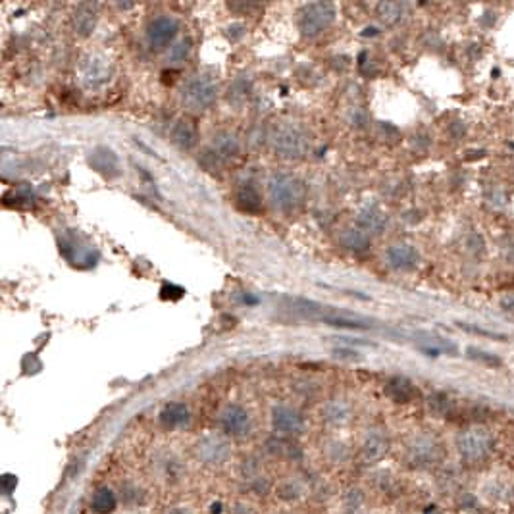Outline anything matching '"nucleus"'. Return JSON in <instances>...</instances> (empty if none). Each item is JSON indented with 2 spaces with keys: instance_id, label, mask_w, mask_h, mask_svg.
Listing matches in <instances>:
<instances>
[{
  "instance_id": "nucleus-1",
  "label": "nucleus",
  "mask_w": 514,
  "mask_h": 514,
  "mask_svg": "<svg viewBox=\"0 0 514 514\" xmlns=\"http://www.w3.org/2000/svg\"><path fill=\"white\" fill-rule=\"evenodd\" d=\"M270 201L281 212L297 210L305 201V183L289 172H273L266 182Z\"/></svg>"
},
{
  "instance_id": "nucleus-2",
  "label": "nucleus",
  "mask_w": 514,
  "mask_h": 514,
  "mask_svg": "<svg viewBox=\"0 0 514 514\" xmlns=\"http://www.w3.org/2000/svg\"><path fill=\"white\" fill-rule=\"evenodd\" d=\"M273 152L287 160H299L310 149V139L297 124H278L270 133Z\"/></svg>"
},
{
  "instance_id": "nucleus-3",
  "label": "nucleus",
  "mask_w": 514,
  "mask_h": 514,
  "mask_svg": "<svg viewBox=\"0 0 514 514\" xmlns=\"http://www.w3.org/2000/svg\"><path fill=\"white\" fill-rule=\"evenodd\" d=\"M218 98V85L206 73H196L187 79L183 87V106L191 112H204L214 105Z\"/></svg>"
},
{
  "instance_id": "nucleus-4",
  "label": "nucleus",
  "mask_w": 514,
  "mask_h": 514,
  "mask_svg": "<svg viewBox=\"0 0 514 514\" xmlns=\"http://www.w3.org/2000/svg\"><path fill=\"white\" fill-rule=\"evenodd\" d=\"M335 20V6L330 2H310L300 8L299 31L305 37H318Z\"/></svg>"
},
{
  "instance_id": "nucleus-5",
  "label": "nucleus",
  "mask_w": 514,
  "mask_h": 514,
  "mask_svg": "<svg viewBox=\"0 0 514 514\" xmlns=\"http://www.w3.org/2000/svg\"><path fill=\"white\" fill-rule=\"evenodd\" d=\"M493 437L486 428L474 426L456 437V449L466 462H480L491 453Z\"/></svg>"
},
{
  "instance_id": "nucleus-6",
  "label": "nucleus",
  "mask_w": 514,
  "mask_h": 514,
  "mask_svg": "<svg viewBox=\"0 0 514 514\" xmlns=\"http://www.w3.org/2000/svg\"><path fill=\"white\" fill-rule=\"evenodd\" d=\"M79 78L85 89L97 91L108 85L112 78L110 62L100 54H87L79 64Z\"/></svg>"
},
{
  "instance_id": "nucleus-7",
  "label": "nucleus",
  "mask_w": 514,
  "mask_h": 514,
  "mask_svg": "<svg viewBox=\"0 0 514 514\" xmlns=\"http://www.w3.org/2000/svg\"><path fill=\"white\" fill-rule=\"evenodd\" d=\"M195 455L199 461L210 466H218L221 462H226L231 455V445L224 436H216V434H209L202 439H199L195 445Z\"/></svg>"
},
{
  "instance_id": "nucleus-8",
  "label": "nucleus",
  "mask_w": 514,
  "mask_h": 514,
  "mask_svg": "<svg viewBox=\"0 0 514 514\" xmlns=\"http://www.w3.org/2000/svg\"><path fill=\"white\" fill-rule=\"evenodd\" d=\"M179 31V23L176 18L172 16H158L150 21L147 27V41H149L150 48L154 51H162L168 45L174 43Z\"/></svg>"
},
{
  "instance_id": "nucleus-9",
  "label": "nucleus",
  "mask_w": 514,
  "mask_h": 514,
  "mask_svg": "<svg viewBox=\"0 0 514 514\" xmlns=\"http://www.w3.org/2000/svg\"><path fill=\"white\" fill-rule=\"evenodd\" d=\"M218 422H220L221 430L226 431L228 436L234 437L248 436L251 428H253L248 412L243 409V407H239V404H228V407L220 412Z\"/></svg>"
},
{
  "instance_id": "nucleus-10",
  "label": "nucleus",
  "mask_w": 514,
  "mask_h": 514,
  "mask_svg": "<svg viewBox=\"0 0 514 514\" xmlns=\"http://www.w3.org/2000/svg\"><path fill=\"white\" fill-rule=\"evenodd\" d=\"M272 426L273 430L283 436H297L305 428V418L299 410L287 404H278L272 410Z\"/></svg>"
},
{
  "instance_id": "nucleus-11",
  "label": "nucleus",
  "mask_w": 514,
  "mask_h": 514,
  "mask_svg": "<svg viewBox=\"0 0 514 514\" xmlns=\"http://www.w3.org/2000/svg\"><path fill=\"white\" fill-rule=\"evenodd\" d=\"M385 261L389 264L393 270H399V272H409V270H414L420 262V254L412 245H407V243H399V245H393V247L387 248L385 253Z\"/></svg>"
},
{
  "instance_id": "nucleus-12",
  "label": "nucleus",
  "mask_w": 514,
  "mask_h": 514,
  "mask_svg": "<svg viewBox=\"0 0 514 514\" xmlns=\"http://www.w3.org/2000/svg\"><path fill=\"white\" fill-rule=\"evenodd\" d=\"M357 228H360L366 234H382L387 228V216L376 204H366L358 210Z\"/></svg>"
},
{
  "instance_id": "nucleus-13",
  "label": "nucleus",
  "mask_w": 514,
  "mask_h": 514,
  "mask_svg": "<svg viewBox=\"0 0 514 514\" xmlns=\"http://www.w3.org/2000/svg\"><path fill=\"white\" fill-rule=\"evenodd\" d=\"M191 420V412L187 409V404L183 403H169L166 404L160 412V424L164 428L168 430H174V428H182V426H187Z\"/></svg>"
},
{
  "instance_id": "nucleus-14",
  "label": "nucleus",
  "mask_w": 514,
  "mask_h": 514,
  "mask_svg": "<svg viewBox=\"0 0 514 514\" xmlns=\"http://www.w3.org/2000/svg\"><path fill=\"white\" fill-rule=\"evenodd\" d=\"M385 393H387V397L391 401H395L399 404H404V403H410L414 395H416V387L412 385V382L403 376H395V378H391L385 385Z\"/></svg>"
},
{
  "instance_id": "nucleus-15",
  "label": "nucleus",
  "mask_w": 514,
  "mask_h": 514,
  "mask_svg": "<svg viewBox=\"0 0 514 514\" xmlns=\"http://www.w3.org/2000/svg\"><path fill=\"white\" fill-rule=\"evenodd\" d=\"M199 133L193 122L189 120H177L176 125L172 127V141L183 150H191L196 145Z\"/></svg>"
},
{
  "instance_id": "nucleus-16",
  "label": "nucleus",
  "mask_w": 514,
  "mask_h": 514,
  "mask_svg": "<svg viewBox=\"0 0 514 514\" xmlns=\"http://www.w3.org/2000/svg\"><path fill=\"white\" fill-rule=\"evenodd\" d=\"M410 458L416 464H430L439 458V445L430 437H420L410 447Z\"/></svg>"
},
{
  "instance_id": "nucleus-17",
  "label": "nucleus",
  "mask_w": 514,
  "mask_h": 514,
  "mask_svg": "<svg viewBox=\"0 0 514 514\" xmlns=\"http://www.w3.org/2000/svg\"><path fill=\"white\" fill-rule=\"evenodd\" d=\"M212 149H214V154L216 158H220V160H229V158H235L239 154V139L234 135V133H229V131H221L218 135L214 137V143H212Z\"/></svg>"
},
{
  "instance_id": "nucleus-18",
  "label": "nucleus",
  "mask_w": 514,
  "mask_h": 514,
  "mask_svg": "<svg viewBox=\"0 0 514 514\" xmlns=\"http://www.w3.org/2000/svg\"><path fill=\"white\" fill-rule=\"evenodd\" d=\"M389 451V439L384 434H370L362 445V458L366 462L382 461Z\"/></svg>"
},
{
  "instance_id": "nucleus-19",
  "label": "nucleus",
  "mask_w": 514,
  "mask_h": 514,
  "mask_svg": "<svg viewBox=\"0 0 514 514\" xmlns=\"http://www.w3.org/2000/svg\"><path fill=\"white\" fill-rule=\"evenodd\" d=\"M95 26H97L95 8L91 4H81L73 14V29H75V33L81 35V37H87V35H91Z\"/></svg>"
},
{
  "instance_id": "nucleus-20",
  "label": "nucleus",
  "mask_w": 514,
  "mask_h": 514,
  "mask_svg": "<svg viewBox=\"0 0 514 514\" xmlns=\"http://www.w3.org/2000/svg\"><path fill=\"white\" fill-rule=\"evenodd\" d=\"M322 414H324L327 424H332V426H343V424L349 422V418H351V407H349L343 399H333V401L325 404Z\"/></svg>"
},
{
  "instance_id": "nucleus-21",
  "label": "nucleus",
  "mask_w": 514,
  "mask_h": 514,
  "mask_svg": "<svg viewBox=\"0 0 514 514\" xmlns=\"http://www.w3.org/2000/svg\"><path fill=\"white\" fill-rule=\"evenodd\" d=\"M117 507L116 493L108 488H98L91 499V508L97 514H112Z\"/></svg>"
},
{
  "instance_id": "nucleus-22",
  "label": "nucleus",
  "mask_w": 514,
  "mask_h": 514,
  "mask_svg": "<svg viewBox=\"0 0 514 514\" xmlns=\"http://www.w3.org/2000/svg\"><path fill=\"white\" fill-rule=\"evenodd\" d=\"M235 199H237V206L251 214H256L262 209L261 193L254 189L253 185H243L241 189L237 191Z\"/></svg>"
},
{
  "instance_id": "nucleus-23",
  "label": "nucleus",
  "mask_w": 514,
  "mask_h": 514,
  "mask_svg": "<svg viewBox=\"0 0 514 514\" xmlns=\"http://www.w3.org/2000/svg\"><path fill=\"white\" fill-rule=\"evenodd\" d=\"M341 243L351 251H366L370 247V234H366L360 228L343 229L341 234Z\"/></svg>"
},
{
  "instance_id": "nucleus-24",
  "label": "nucleus",
  "mask_w": 514,
  "mask_h": 514,
  "mask_svg": "<svg viewBox=\"0 0 514 514\" xmlns=\"http://www.w3.org/2000/svg\"><path fill=\"white\" fill-rule=\"evenodd\" d=\"M268 449L270 453L278 456H285V458H299L300 449L297 443H293L291 439H285V437H276L272 441L268 443Z\"/></svg>"
},
{
  "instance_id": "nucleus-25",
  "label": "nucleus",
  "mask_w": 514,
  "mask_h": 514,
  "mask_svg": "<svg viewBox=\"0 0 514 514\" xmlns=\"http://www.w3.org/2000/svg\"><path fill=\"white\" fill-rule=\"evenodd\" d=\"M404 12H407V6L401 2H382V4H378L379 20L389 23V26L403 20Z\"/></svg>"
},
{
  "instance_id": "nucleus-26",
  "label": "nucleus",
  "mask_w": 514,
  "mask_h": 514,
  "mask_svg": "<svg viewBox=\"0 0 514 514\" xmlns=\"http://www.w3.org/2000/svg\"><path fill=\"white\" fill-rule=\"evenodd\" d=\"M278 493L283 501H297L300 495H303V486L297 480H285L278 488Z\"/></svg>"
},
{
  "instance_id": "nucleus-27",
  "label": "nucleus",
  "mask_w": 514,
  "mask_h": 514,
  "mask_svg": "<svg viewBox=\"0 0 514 514\" xmlns=\"http://www.w3.org/2000/svg\"><path fill=\"white\" fill-rule=\"evenodd\" d=\"M453 407L449 399L441 395V393H437V395H431L430 397V410L431 412H436V414H447Z\"/></svg>"
},
{
  "instance_id": "nucleus-28",
  "label": "nucleus",
  "mask_w": 514,
  "mask_h": 514,
  "mask_svg": "<svg viewBox=\"0 0 514 514\" xmlns=\"http://www.w3.org/2000/svg\"><path fill=\"white\" fill-rule=\"evenodd\" d=\"M468 357L478 360V362H483L486 366H501V360L493 355H489L486 351H480V349H476V347H470L468 349Z\"/></svg>"
},
{
  "instance_id": "nucleus-29",
  "label": "nucleus",
  "mask_w": 514,
  "mask_h": 514,
  "mask_svg": "<svg viewBox=\"0 0 514 514\" xmlns=\"http://www.w3.org/2000/svg\"><path fill=\"white\" fill-rule=\"evenodd\" d=\"M191 53V41L189 39H183L179 41L176 46H172V53H169V58L174 60L176 64L183 62V60L187 58V54Z\"/></svg>"
},
{
  "instance_id": "nucleus-30",
  "label": "nucleus",
  "mask_w": 514,
  "mask_h": 514,
  "mask_svg": "<svg viewBox=\"0 0 514 514\" xmlns=\"http://www.w3.org/2000/svg\"><path fill=\"white\" fill-rule=\"evenodd\" d=\"M458 327L466 330V332L476 333V335H483V337H489V339L507 341V335H503V333H497V332H489V330H486V327H478V325H470V324H458Z\"/></svg>"
},
{
  "instance_id": "nucleus-31",
  "label": "nucleus",
  "mask_w": 514,
  "mask_h": 514,
  "mask_svg": "<svg viewBox=\"0 0 514 514\" xmlns=\"http://www.w3.org/2000/svg\"><path fill=\"white\" fill-rule=\"evenodd\" d=\"M2 486H4V491H6V493H10V491H12V488H16V486H18V478H16V476H10V474L2 476Z\"/></svg>"
},
{
  "instance_id": "nucleus-32",
  "label": "nucleus",
  "mask_w": 514,
  "mask_h": 514,
  "mask_svg": "<svg viewBox=\"0 0 514 514\" xmlns=\"http://www.w3.org/2000/svg\"><path fill=\"white\" fill-rule=\"evenodd\" d=\"M501 306H503V310H507V313H514V293L505 295V297L501 299Z\"/></svg>"
},
{
  "instance_id": "nucleus-33",
  "label": "nucleus",
  "mask_w": 514,
  "mask_h": 514,
  "mask_svg": "<svg viewBox=\"0 0 514 514\" xmlns=\"http://www.w3.org/2000/svg\"><path fill=\"white\" fill-rule=\"evenodd\" d=\"M168 514H189V510H185V508H174V510H168Z\"/></svg>"
}]
</instances>
